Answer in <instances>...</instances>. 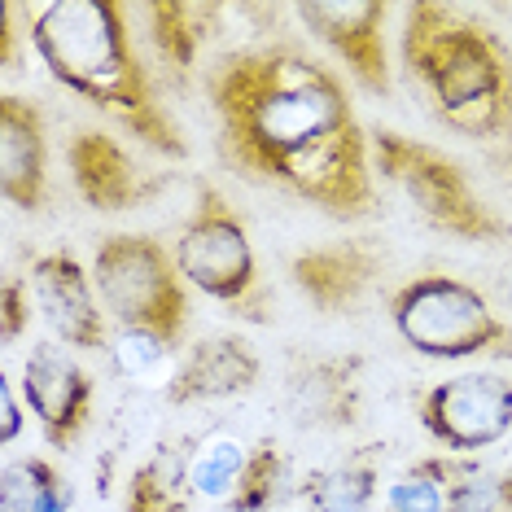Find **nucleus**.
<instances>
[{
	"instance_id": "obj_1",
	"label": "nucleus",
	"mask_w": 512,
	"mask_h": 512,
	"mask_svg": "<svg viewBox=\"0 0 512 512\" xmlns=\"http://www.w3.org/2000/svg\"><path fill=\"white\" fill-rule=\"evenodd\" d=\"M219 154L333 219H368L377 171L346 79L298 44H254L206 71Z\"/></svg>"
},
{
	"instance_id": "obj_2",
	"label": "nucleus",
	"mask_w": 512,
	"mask_h": 512,
	"mask_svg": "<svg viewBox=\"0 0 512 512\" xmlns=\"http://www.w3.org/2000/svg\"><path fill=\"white\" fill-rule=\"evenodd\" d=\"M132 9L119 0H44L27 9V44L53 84L97 106L114 127L162 158H189L176 119L162 110L136 53Z\"/></svg>"
},
{
	"instance_id": "obj_3",
	"label": "nucleus",
	"mask_w": 512,
	"mask_h": 512,
	"mask_svg": "<svg viewBox=\"0 0 512 512\" xmlns=\"http://www.w3.org/2000/svg\"><path fill=\"white\" fill-rule=\"evenodd\" d=\"M403 62L451 132L486 141L512 127V53L464 9L434 0L407 5Z\"/></svg>"
},
{
	"instance_id": "obj_4",
	"label": "nucleus",
	"mask_w": 512,
	"mask_h": 512,
	"mask_svg": "<svg viewBox=\"0 0 512 512\" xmlns=\"http://www.w3.org/2000/svg\"><path fill=\"white\" fill-rule=\"evenodd\" d=\"M390 324L407 351L425 359H477L512 355V324L499 307L464 276L425 272L390 294Z\"/></svg>"
},
{
	"instance_id": "obj_5",
	"label": "nucleus",
	"mask_w": 512,
	"mask_h": 512,
	"mask_svg": "<svg viewBox=\"0 0 512 512\" xmlns=\"http://www.w3.org/2000/svg\"><path fill=\"white\" fill-rule=\"evenodd\" d=\"M171 259H176L184 285L228 307L232 316L254 324L272 320V294L263 285L250 228L219 189L197 193L193 215L171 241Z\"/></svg>"
},
{
	"instance_id": "obj_6",
	"label": "nucleus",
	"mask_w": 512,
	"mask_h": 512,
	"mask_svg": "<svg viewBox=\"0 0 512 512\" xmlns=\"http://www.w3.org/2000/svg\"><path fill=\"white\" fill-rule=\"evenodd\" d=\"M92 285L114 329H149L180 346L189 329V285L171 246L149 232H110L92 254Z\"/></svg>"
},
{
	"instance_id": "obj_7",
	"label": "nucleus",
	"mask_w": 512,
	"mask_h": 512,
	"mask_svg": "<svg viewBox=\"0 0 512 512\" xmlns=\"http://www.w3.org/2000/svg\"><path fill=\"white\" fill-rule=\"evenodd\" d=\"M368 154H372V171L381 180H390L412 202V211L438 232H451V237L464 241L504 237V219L473 193L460 162H451L442 149L412 141V136L394 132V127H381V132L368 136Z\"/></svg>"
},
{
	"instance_id": "obj_8",
	"label": "nucleus",
	"mask_w": 512,
	"mask_h": 512,
	"mask_svg": "<svg viewBox=\"0 0 512 512\" xmlns=\"http://www.w3.org/2000/svg\"><path fill=\"white\" fill-rule=\"evenodd\" d=\"M421 429L442 456H482L512 434V377L504 372H460L434 381L421 394Z\"/></svg>"
},
{
	"instance_id": "obj_9",
	"label": "nucleus",
	"mask_w": 512,
	"mask_h": 512,
	"mask_svg": "<svg viewBox=\"0 0 512 512\" xmlns=\"http://www.w3.org/2000/svg\"><path fill=\"white\" fill-rule=\"evenodd\" d=\"M18 390L27 412L36 416L44 442L57 451L75 447L92 421V403H97V381L79 364V351L53 342V337L49 342H31L27 359H22Z\"/></svg>"
},
{
	"instance_id": "obj_10",
	"label": "nucleus",
	"mask_w": 512,
	"mask_h": 512,
	"mask_svg": "<svg viewBox=\"0 0 512 512\" xmlns=\"http://www.w3.org/2000/svg\"><path fill=\"white\" fill-rule=\"evenodd\" d=\"M302 31L324 44L337 66L364 88L368 97L390 92V62H386V18L390 9L381 0H298L289 9Z\"/></svg>"
},
{
	"instance_id": "obj_11",
	"label": "nucleus",
	"mask_w": 512,
	"mask_h": 512,
	"mask_svg": "<svg viewBox=\"0 0 512 512\" xmlns=\"http://www.w3.org/2000/svg\"><path fill=\"white\" fill-rule=\"evenodd\" d=\"M27 289L36 316L49 324L53 342L71 351H106L114 324L92 285V267H84L71 250H44L27 263Z\"/></svg>"
},
{
	"instance_id": "obj_12",
	"label": "nucleus",
	"mask_w": 512,
	"mask_h": 512,
	"mask_svg": "<svg viewBox=\"0 0 512 512\" xmlns=\"http://www.w3.org/2000/svg\"><path fill=\"white\" fill-rule=\"evenodd\" d=\"M66 167H71V184L79 202L92 211H132L154 197L158 184L136 167L127 145L106 127H79L66 145Z\"/></svg>"
},
{
	"instance_id": "obj_13",
	"label": "nucleus",
	"mask_w": 512,
	"mask_h": 512,
	"mask_svg": "<svg viewBox=\"0 0 512 512\" xmlns=\"http://www.w3.org/2000/svg\"><path fill=\"white\" fill-rule=\"evenodd\" d=\"M263 377L259 351L237 333H215L193 342L180 355L176 372L167 381V403L171 407H193V403H219L250 394Z\"/></svg>"
},
{
	"instance_id": "obj_14",
	"label": "nucleus",
	"mask_w": 512,
	"mask_h": 512,
	"mask_svg": "<svg viewBox=\"0 0 512 512\" xmlns=\"http://www.w3.org/2000/svg\"><path fill=\"white\" fill-rule=\"evenodd\" d=\"M0 193L18 211H44L49 202V132L36 101L0 97Z\"/></svg>"
},
{
	"instance_id": "obj_15",
	"label": "nucleus",
	"mask_w": 512,
	"mask_h": 512,
	"mask_svg": "<svg viewBox=\"0 0 512 512\" xmlns=\"http://www.w3.org/2000/svg\"><path fill=\"white\" fill-rule=\"evenodd\" d=\"M381 267H386V259L364 241H333V246L294 254L289 276H294L298 294L311 307L324 311V316H337V311H351L368 294L372 281L381 276Z\"/></svg>"
},
{
	"instance_id": "obj_16",
	"label": "nucleus",
	"mask_w": 512,
	"mask_h": 512,
	"mask_svg": "<svg viewBox=\"0 0 512 512\" xmlns=\"http://www.w3.org/2000/svg\"><path fill=\"white\" fill-rule=\"evenodd\" d=\"M285 412L298 429H346L359 421L355 359H294L285 386Z\"/></svg>"
},
{
	"instance_id": "obj_17",
	"label": "nucleus",
	"mask_w": 512,
	"mask_h": 512,
	"mask_svg": "<svg viewBox=\"0 0 512 512\" xmlns=\"http://www.w3.org/2000/svg\"><path fill=\"white\" fill-rule=\"evenodd\" d=\"M193 442L189 438H162L149 456L127 477L123 512H193Z\"/></svg>"
},
{
	"instance_id": "obj_18",
	"label": "nucleus",
	"mask_w": 512,
	"mask_h": 512,
	"mask_svg": "<svg viewBox=\"0 0 512 512\" xmlns=\"http://www.w3.org/2000/svg\"><path fill=\"white\" fill-rule=\"evenodd\" d=\"M149 22V44H154L158 62L167 71H176L180 79H189L197 71L206 40L215 36V18L224 14L219 5H184V0H162V5H141L136 9Z\"/></svg>"
},
{
	"instance_id": "obj_19",
	"label": "nucleus",
	"mask_w": 512,
	"mask_h": 512,
	"mask_svg": "<svg viewBox=\"0 0 512 512\" xmlns=\"http://www.w3.org/2000/svg\"><path fill=\"white\" fill-rule=\"evenodd\" d=\"M0 512H75V486L53 460L9 456L0 469Z\"/></svg>"
},
{
	"instance_id": "obj_20",
	"label": "nucleus",
	"mask_w": 512,
	"mask_h": 512,
	"mask_svg": "<svg viewBox=\"0 0 512 512\" xmlns=\"http://www.w3.org/2000/svg\"><path fill=\"white\" fill-rule=\"evenodd\" d=\"M307 508L311 512H372L381 499V469L368 451L333 464L307 482Z\"/></svg>"
},
{
	"instance_id": "obj_21",
	"label": "nucleus",
	"mask_w": 512,
	"mask_h": 512,
	"mask_svg": "<svg viewBox=\"0 0 512 512\" xmlns=\"http://www.w3.org/2000/svg\"><path fill=\"white\" fill-rule=\"evenodd\" d=\"M250 456H254V447H246L241 438L197 442L193 469H189L193 495L206 499V504H232L237 491H241V477H246V469H250Z\"/></svg>"
},
{
	"instance_id": "obj_22",
	"label": "nucleus",
	"mask_w": 512,
	"mask_h": 512,
	"mask_svg": "<svg viewBox=\"0 0 512 512\" xmlns=\"http://www.w3.org/2000/svg\"><path fill=\"white\" fill-rule=\"evenodd\" d=\"M451 456H429L403 469L381 495V512H447Z\"/></svg>"
},
{
	"instance_id": "obj_23",
	"label": "nucleus",
	"mask_w": 512,
	"mask_h": 512,
	"mask_svg": "<svg viewBox=\"0 0 512 512\" xmlns=\"http://www.w3.org/2000/svg\"><path fill=\"white\" fill-rule=\"evenodd\" d=\"M447 512H508L504 477L486 469L477 456H451Z\"/></svg>"
},
{
	"instance_id": "obj_24",
	"label": "nucleus",
	"mask_w": 512,
	"mask_h": 512,
	"mask_svg": "<svg viewBox=\"0 0 512 512\" xmlns=\"http://www.w3.org/2000/svg\"><path fill=\"white\" fill-rule=\"evenodd\" d=\"M285 482H289V460L281 456V447H276V442H259L250 456L246 477H241V491L228 508L232 512H267L285 495Z\"/></svg>"
},
{
	"instance_id": "obj_25",
	"label": "nucleus",
	"mask_w": 512,
	"mask_h": 512,
	"mask_svg": "<svg viewBox=\"0 0 512 512\" xmlns=\"http://www.w3.org/2000/svg\"><path fill=\"white\" fill-rule=\"evenodd\" d=\"M176 351V342H167L162 333H149V329H114L110 333V368L119 372V377L136 381V377H149L154 368H162Z\"/></svg>"
},
{
	"instance_id": "obj_26",
	"label": "nucleus",
	"mask_w": 512,
	"mask_h": 512,
	"mask_svg": "<svg viewBox=\"0 0 512 512\" xmlns=\"http://www.w3.org/2000/svg\"><path fill=\"white\" fill-rule=\"evenodd\" d=\"M31 289H27V276H9L5 281V311H0V333L5 342H18L22 333L31 329Z\"/></svg>"
},
{
	"instance_id": "obj_27",
	"label": "nucleus",
	"mask_w": 512,
	"mask_h": 512,
	"mask_svg": "<svg viewBox=\"0 0 512 512\" xmlns=\"http://www.w3.org/2000/svg\"><path fill=\"white\" fill-rule=\"evenodd\" d=\"M22 425H27V403H22V390L14 386V377H0V442L14 447L22 438Z\"/></svg>"
},
{
	"instance_id": "obj_28",
	"label": "nucleus",
	"mask_w": 512,
	"mask_h": 512,
	"mask_svg": "<svg viewBox=\"0 0 512 512\" xmlns=\"http://www.w3.org/2000/svg\"><path fill=\"white\" fill-rule=\"evenodd\" d=\"M499 477H504V499H508V512H512V464H508V469L499 473Z\"/></svg>"
}]
</instances>
